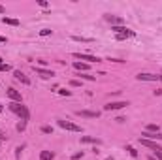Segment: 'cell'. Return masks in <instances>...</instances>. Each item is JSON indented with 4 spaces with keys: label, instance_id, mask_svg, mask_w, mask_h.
I'll use <instances>...</instances> for the list:
<instances>
[{
    "label": "cell",
    "instance_id": "21",
    "mask_svg": "<svg viewBox=\"0 0 162 160\" xmlns=\"http://www.w3.org/2000/svg\"><path fill=\"white\" fill-rule=\"evenodd\" d=\"M79 77L87 79V81H94V75H87V74H81V72H79Z\"/></svg>",
    "mask_w": 162,
    "mask_h": 160
},
{
    "label": "cell",
    "instance_id": "18",
    "mask_svg": "<svg viewBox=\"0 0 162 160\" xmlns=\"http://www.w3.org/2000/svg\"><path fill=\"white\" fill-rule=\"evenodd\" d=\"M147 132H151V134H159L160 126L159 125H147Z\"/></svg>",
    "mask_w": 162,
    "mask_h": 160
},
{
    "label": "cell",
    "instance_id": "12",
    "mask_svg": "<svg viewBox=\"0 0 162 160\" xmlns=\"http://www.w3.org/2000/svg\"><path fill=\"white\" fill-rule=\"evenodd\" d=\"M141 138H143V139H151V141H155V139H162V132H159V134H151V132H143V134H141Z\"/></svg>",
    "mask_w": 162,
    "mask_h": 160
},
{
    "label": "cell",
    "instance_id": "14",
    "mask_svg": "<svg viewBox=\"0 0 162 160\" xmlns=\"http://www.w3.org/2000/svg\"><path fill=\"white\" fill-rule=\"evenodd\" d=\"M2 23H4V25H11V26H19V25H21L17 19H11V17H2Z\"/></svg>",
    "mask_w": 162,
    "mask_h": 160
},
{
    "label": "cell",
    "instance_id": "7",
    "mask_svg": "<svg viewBox=\"0 0 162 160\" xmlns=\"http://www.w3.org/2000/svg\"><path fill=\"white\" fill-rule=\"evenodd\" d=\"M140 143H141L143 147H149V149L155 151V153H156V151H162V147L159 145V143H156V141H151V139H143V138H140Z\"/></svg>",
    "mask_w": 162,
    "mask_h": 160
},
{
    "label": "cell",
    "instance_id": "10",
    "mask_svg": "<svg viewBox=\"0 0 162 160\" xmlns=\"http://www.w3.org/2000/svg\"><path fill=\"white\" fill-rule=\"evenodd\" d=\"M106 21L111 23L113 26H119V25L124 23V19H122V17H117V15H106Z\"/></svg>",
    "mask_w": 162,
    "mask_h": 160
},
{
    "label": "cell",
    "instance_id": "16",
    "mask_svg": "<svg viewBox=\"0 0 162 160\" xmlns=\"http://www.w3.org/2000/svg\"><path fill=\"white\" fill-rule=\"evenodd\" d=\"M81 143H96V145H100V139H96V138H89V136H83L81 138Z\"/></svg>",
    "mask_w": 162,
    "mask_h": 160
},
{
    "label": "cell",
    "instance_id": "27",
    "mask_svg": "<svg viewBox=\"0 0 162 160\" xmlns=\"http://www.w3.org/2000/svg\"><path fill=\"white\" fill-rule=\"evenodd\" d=\"M70 85H72V87H81V83L77 81V79H72V81H70Z\"/></svg>",
    "mask_w": 162,
    "mask_h": 160
},
{
    "label": "cell",
    "instance_id": "29",
    "mask_svg": "<svg viewBox=\"0 0 162 160\" xmlns=\"http://www.w3.org/2000/svg\"><path fill=\"white\" fill-rule=\"evenodd\" d=\"M6 139H8V136H6V134H4V132H2V130H0V141H6Z\"/></svg>",
    "mask_w": 162,
    "mask_h": 160
},
{
    "label": "cell",
    "instance_id": "31",
    "mask_svg": "<svg viewBox=\"0 0 162 160\" xmlns=\"http://www.w3.org/2000/svg\"><path fill=\"white\" fill-rule=\"evenodd\" d=\"M0 13H6V8L4 6H0Z\"/></svg>",
    "mask_w": 162,
    "mask_h": 160
},
{
    "label": "cell",
    "instance_id": "33",
    "mask_svg": "<svg viewBox=\"0 0 162 160\" xmlns=\"http://www.w3.org/2000/svg\"><path fill=\"white\" fill-rule=\"evenodd\" d=\"M2 64H4V62H2V58H0V66H2Z\"/></svg>",
    "mask_w": 162,
    "mask_h": 160
},
{
    "label": "cell",
    "instance_id": "32",
    "mask_svg": "<svg viewBox=\"0 0 162 160\" xmlns=\"http://www.w3.org/2000/svg\"><path fill=\"white\" fill-rule=\"evenodd\" d=\"M0 43H6V38H4V36H0Z\"/></svg>",
    "mask_w": 162,
    "mask_h": 160
},
{
    "label": "cell",
    "instance_id": "24",
    "mask_svg": "<svg viewBox=\"0 0 162 160\" xmlns=\"http://www.w3.org/2000/svg\"><path fill=\"white\" fill-rule=\"evenodd\" d=\"M58 94H60V96H70L72 93H70V90H66V89H58Z\"/></svg>",
    "mask_w": 162,
    "mask_h": 160
},
{
    "label": "cell",
    "instance_id": "34",
    "mask_svg": "<svg viewBox=\"0 0 162 160\" xmlns=\"http://www.w3.org/2000/svg\"><path fill=\"white\" fill-rule=\"evenodd\" d=\"M0 113H2V106H0Z\"/></svg>",
    "mask_w": 162,
    "mask_h": 160
},
{
    "label": "cell",
    "instance_id": "15",
    "mask_svg": "<svg viewBox=\"0 0 162 160\" xmlns=\"http://www.w3.org/2000/svg\"><path fill=\"white\" fill-rule=\"evenodd\" d=\"M74 68H76V70H79V72H87V70H89V64L76 61V62H74Z\"/></svg>",
    "mask_w": 162,
    "mask_h": 160
},
{
    "label": "cell",
    "instance_id": "6",
    "mask_svg": "<svg viewBox=\"0 0 162 160\" xmlns=\"http://www.w3.org/2000/svg\"><path fill=\"white\" fill-rule=\"evenodd\" d=\"M76 115H77V117H83V119H98V117H100L98 111H87V109L76 111Z\"/></svg>",
    "mask_w": 162,
    "mask_h": 160
},
{
    "label": "cell",
    "instance_id": "11",
    "mask_svg": "<svg viewBox=\"0 0 162 160\" xmlns=\"http://www.w3.org/2000/svg\"><path fill=\"white\" fill-rule=\"evenodd\" d=\"M13 75H15V79H17V81H21V83H25V85H30V79L26 77L25 74H23L21 70H15L13 72Z\"/></svg>",
    "mask_w": 162,
    "mask_h": 160
},
{
    "label": "cell",
    "instance_id": "4",
    "mask_svg": "<svg viewBox=\"0 0 162 160\" xmlns=\"http://www.w3.org/2000/svg\"><path fill=\"white\" fill-rule=\"evenodd\" d=\"M126 106H128V102H109L104 106V111H117V109H122Z\"/></svg>",
    "mask_w": 162,
    "mask_h": 160
},
{
    "label": "cell",
    "instance_id": "13",
    "mask_svg": "<svg viewBox=\"0 0 162 160\" xmlns=\"http://www.w3.org/2000/svg\"><path fill=\"white\" fill-rule=\"evenodd\" d=\"M53 158H55L53 151H42L40 153V160H53Z\"/></svg>",
    "mask_w": 162,
    "mask_h": 160
},
{
    "label": "cell",
    "instance_id": "19",
    "mask_svg": "<svg viewBox=\"0 0 162 160\" xmlns=\"http://www.w3.org/2000/svg\"><path fill=\"white\" fill-rule=\"evenodd\" d=\"M74 42H85V43H90L92 42V38H83V36H72Z\"/></svg>",
    "mask_w": 162,
    "mask_h": 160
},
{
    "label": "cell",
    "instance_id": "25",
    "mask_svg": "<svg viewBox=\"0 0 162 160\" xmlns=\"http://www.w3.org/2000/svg\"><path fill=\"white\" fill-rule=\"evenodd\" d=\"M51 32H53L51 29H43V30H40V36H49Z\"/></svg>",
    "mask_w": 162,
    "mask_h": 160
},
{
    "label": "cell",
    "instance_id": "3",
    "mask_svg": "<svg viewBox=\"0 0 162 160\" xmlns=\"http://www.w3.org/2000/svg\"><path fill=\"white\" fill-rule=\"evenodd\" d=\"M138 81H162V74H138Z\"/></svg>",
    "mask_w": 162,
    "mask_h": 160
},
{
    "label": "cell",
    "instance_id": "28",
    "mask_svg": "<svg viewBox=\"0 0 162 160\" xmlns=\"http://www.w3.org/2000/svg\"><path fill=\"white\" fill-rule=\"evenodd\" d=\"M10 70V64H2V66H0V72H8Z\"/></svg>",
    "mask_w": 162,
    "mask_h": 160
},
{
    "label": "cell",
    "instance_id": "22",
    "mask_svg": "<svg viewBox=\"0 0 162 160\" xmlns=\"http://www.w3.org/2000/svg\"><path fill=\"white\" fill-rule=\"evenodd\" d=\"M42 132L43 134H53V128L51 126H42Z\"/></svg>",
    "mask_w": 162,
    "mask_h": 160
},
{
    "label": "cell",
    "instance_id": "23",
    "mask_svg": "<svg viewBox=\"0 0 162 160\" xmlns=\"http://www.w3.org/2000/svg\"><path fill=\"white\" fill-rule=\"evenodd\" d=\"M25 128H26V121H23V122H19V125H17V130L19 132H23Z\"/></svg>",
    "mask_w": 162,
    "mask_h": 160
},
{
    "label": "cell",
    "instance_id": "1",
    "mask_svg": "<svg viewBox=\"0 0 162 160\" xmlns=\"http://www.w3.org/2000/svg\"><path fill=\"white\" fill-rule=\"evenodd\" d=\"M8 107H10V111H13L15 115H19L23 121H29L30 119V111H29L26 106H23V102H10Z\"/></svg>",
    "mask_w": 162,
    "mask_h": 160
},
{
    "label": "cell",
    "instance_id": "20",
    "mask_svg": "<svg viewBox=\"0 0 162 160\" xmlns=\"http://www.w3.org/2000/svg\"><path fill=\"white\" fill-rule=\"evenodd\" d=\"M126 151H128V153H130V154H132V157H134V158H138V151H136V149H134V147H132V145H126Z\"/></svg>",
    "mask_w": 162,
    "mask_h": 160
},
{
    "label": "cell",
    "instance_id": "30",
    "mask_svg": "<svg viewBox=\"0 0 162 160\" xmlns=\"http://www.w3.org/2000/svg\"><path fill=\"white\" fill-rule=\"evenodd\" d=\"M155 154H156V157H155L156 160H162V151H156V153H155Z\"/></svg>",
    "mask_w": 162,
    "mask_h": 160
},
{
    "label": "cell",
    "instance_id": "5",
    "mask_svg": "<svg viewBox=\"0 0 162 160\" xmlns=\"http://www.w3.org/2000/svg\"><path fill=\"white\" fill-rule=\"evenodd\" d=\"M74 58H79V61H87V62H100L102 58L94 57V55H87V53H74Z\"/></svg>",
    "mask_w": 162,
    "mask_h": 160
},
{
    "label": "cell",
    "instance_id": "8",
    "mask_svg": "<svg viewBox=\"0 0 162 160\" xmlns=\"http://www.w3.org/2000/svg\"><path fill=\"white\" fill-rule=\"evenodd\" d=\"M34 72H36L40 77H43V79H49V77H53V75H55L53 70H43V68H40V66H34Z\"/></svg>",
    "mask_w": 162,
    "mask_h": 160
},
{
    "label": "cell",
    "instance_id": "26",
    "mask_svg": "<svg viewBox=\"0 0 162 160\" xmlns=\"http://www.w3.org/2000/svg\"><path fill=\"white\" fill-rule=\"evenodd\" d=\"M83 154H85V153H83V151H81V153H76V154H74V160H79V158H83Z\"/></svg>",
    "mask_w": 162,
    "mask_h": 160
},
{
    "label": "cell",
    "instance_id": "9",
    "mask_svg": "<svg viewBox=\"0 0 162 160\" xmlns=\"http://www.w3.org/2000/svg\"><path fill=\"white\" fill-rule=\"evenodd\" d=\"M6 94L11 98V102H23L21 93H19V90H15V89H8V93H6Z\"/></svg>",
    "mask_w": 162,
    "mask_h": 160
},
{
    "label": "cell",
    "instance_id": "17",
    "mask_svg": "<svg viewBox=\"0 0 162 160\" xmlns=\"http://www.w3.org/2000/svg\"><path fill=\"white\" fill-rule=\"evenodd\" d=\"M111 30L115 32V34H124L128 29H126V26H122V25H119V26H111Z\"/></svg>",
    "mask_w": 162,
    "mask_h": 160
},
{
    "label": "cell",
    "instance_id": "2",
    "mask_svg": "<svg viewBox=\"0 0 162 160\" xmlns=\"http://www.w3.org/2000/svg\"><path fill=\"white\" fill-rule=\"evenodd\" d=\"M57 125L60 126V128H64V130H70V132H77V134L81 132V126L79 125L70 122V121H64V119H57Z\"/></svg>",
    "mask_w": 162,
    "mask_h": 160
}]
</instances>
